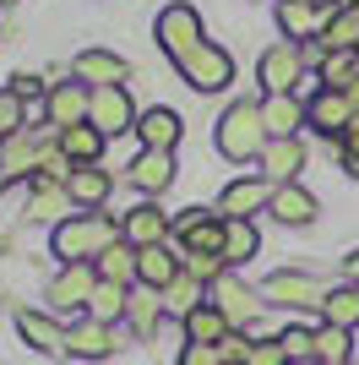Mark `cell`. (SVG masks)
Listing matches in <instances>:
<instances>
[{"mask_svg":"<svg viewBox=\"0 0 359 365\" xmlns=\"http://www.w3.org/2000/svg\"><path fill=\"white\" fill-rule=\"evenodd\" d=\"M66 191H71V202H82V207H98V202L109 197V175L98 164H76L71 180H66Z\"/></svg>","mask_w":359,"mask_h":365,"instance_id":"obj_28","label":"cell"},{"mask_svg":"<svg viewBox=\"0 0 359 365\" xmlns=\"http://www.w3.org/2000/svg\"><path fill=\"white\" fill-rule=\"evenodd\" d=\"M136 137L147 142L152 153H175V142H180V115H175V109H147V115L136 120Z\"/></svg>","mask_w":359,"mask_h":365,"instance_id":"obj_23","label":"cell"},{"mask_svg":"<svg viewBox=\"0 0 359 365\" xmlns=\"http://www.w3.org/2000/svg\"><path fill=\"white\" fill-rule=\"evenodd\" d=\"M272 142L267 120H261V104H229L224 120H218V153L245 164V158H261Z\"/></svg>","mask_w":359,"mask_h":365,"instance_id":"obj_2","label":"cell"},{"mask_svg":"<svg viewBox=\"0 0 359 365\" xmlns=\"http://www.w3.org/2000/svg\"><path fill=\"white\" fill-rule=\"evenodd\" d=\"M212 305H218L229 322H251L256 311H261V300H256L239 278H218V284H212Z\"/></svg>","mask_w":359,"mask_h":365,"instance_id":"obj_24","label":"cell"},{"mask_svg":"<svg viewBox=\"0 0 359 365\" xmlns=\"http://www.w3.org/2000/svg\"><path fill=\"white\" fill-rule=\"evenodd\" d=\"M261 120H267L272 142H278V137H294L299 125L311 120V109L299 104L294 93H267V104H261Z\"/></svg>","mask_w":359,"mask_h":365,"instance_id":"obj_16","label":"cell"},{"mask_svg":"<svg viewBox=\"0 0 359 365\" xmlns=\"http://www.w3.org/2000/svg\"><path fill=\"white\" fill-rule=\"evenodd\" d=\"M60 153L71 158V164H98V153H104V131L98 125H71V131H60Z\"/></svg>","mask_w":359,"mask_h":365,"instance_id":"obj_27","label":"cell"},{"mask_svg":"<svg viewBox=\"0 0 359 365\" xmlns=\"http://www.w3.org/2000/svg\"><path fill=\"white\" fill-rule=\"evenodd\" d=\"M16 333H22L28 349H44V354L66 349V327H60L55 317H44V311H16Z\"/></svg>","mask_w":359,"mask_h":365,"instance_id":"obj_18","label":"cell"},{"mask_svg":"<svg viewBox=\"0 0 359 365\" xmlns=\"http://www.w3.org/2000/svg\"><path fill=\"white\" fill-rule=\"evenodd\" d=\"M316 365H348V333L343 327H316Z\"/></svg>","mask_w":359,"mask_h":365,"instance_id":"obj_34","label":"cell"},{"mask_svg":"<svg viewBox=\"0 0 359 365\" xmlns=\"http://www.w3.org/2000/svg\"><path fill=\"white\" fill-rule=\"evenodd\" d=\"M164 300H169V305H180V311H196V305H202V278L180 273L175 284H169V289H164Z\"/></svg>","mask_w":359,"mask_h":365,"instance_id":"obj_36","label":"cell"},{"mask_svg":"<svg viewBox=\"0 0 359 365\" xmlns=\"http://www.w3.org/2000/svg\"><path fill=\"white\" fill-rule=\"evenodd\" d=\"M180 273H185V267H180V257L169 251V245H147V251L136 257V278H142V284H147L152 294H164Z\"/></svg>","mask_w":359,"mask_h":365,"instance_id":"obj_19","label":"cell"},{"mask_svg":"<svg viewBox=\"0 0 359 365\" xmlns=\"http://www.w3.org/2000/svg\"><path fill=\"white\" fill-rule=\"evenodd\" d=\"M256 229H251V218H229V240H224V262L234 267V262H251L256 257Z\"/></svg>","mask_w":359,"mask_h":365,"instance_id":"obj_32","label":"cell"},{"mask_svg":"<svg viewBox=\"0 0 359 365\" xmlns=\"http://www.w3.org/2000/svg\"><path fill=\"white\" fill-rule=\"evenodd\" d=\"M125 311H131V322H136V333H152V322H158V311H164V300H158V294H131V305H125Z\"/></svg>","mask_w":359,"mask_h":365,"instance_id":"obj_38","label":"cell"},{"mask_svg":"<svg viewBox=\"0 0 359 365\" xmlns=\"http://www.w3.org/2000/svg\"><path fill=\"white\" fill-rule=\"evenodd\" d=\"M152 33H158V44H164L175 61H185L196 44H207V38H202V11H196L191 0H169L164 11H158V22H152Z\"/></svg>","mask_w":359,"mask_h":365,"instance_id":"obj_3","label":"cell"},{"mask_svg":"<svg viewBox=\"0 0 359 365\" xmlns=\"http://www.w3.org/2000/svg\"><path fill=\"white\" fill-rule=\"evenodd\" d=\"M120 235H125V245L147 251V245H164L169 240V218H164L158 202H142V207H131V213L120 218Z\"/></svg>","mask_w":359,"mask_h":365,"instance_id":"obj_12","label":"cell"},{"mask_svg":"<svg viewBox=\"0 0 359 365\" xmlns=\"http://www.w3.org/2000/svg\"><path fill=\"white\" fill-rule=\"evenodd\" d=\"M343 169H348V175L359 180V120L343 131Z\"/></svg>","mask_w":359,"mask_h":365,"instance_id":"obj_42","label":"cell"},{"mask_svg":"<svg viewBox=\"0 0 359 365\" xmlns=\"http://www.w3.org/2000/svg\"><path fill=\"white\" fill-rule=\"evenodd\" d=\"M224 240H229V218L224 213H185L180 218V245L185 257H224Z\"/></svg>","mask_w":359,"mask_h":365,"instance_id":"obj_5","label":"cell"},{"mask_svg":"<svg viewBox=\"0 0 359 365\" xmlns=\"http://www.w3.org/2000/svg\"><path fill=\"white\" fill-rule=\"evenodd\" d=\"M136 257H142V251L120 240V245H109V251L93 262V267H98V278H104V284H120V289H131V284H142V278H136Z\"/></svg>","mask_w":359,"mask_h":365,"instance_id":"obj_25","label":"cell"},{"mask_svg":"<svg viewBox=\"0 0 359 365\" xmlns=\"http://www.w3.org/2000/svg\"><path fill=\"white\" fill-rule=\"evenodd\" d=\"M98 284H104V278H98L93 262H71V267L49 284V300H55V311H88L93 294H98Z\"/></svg>","mask_w":359,"mask_h":365,"instance_id":"obj_7","label":"cell"},{"mask_svg":"<svg viewBox=\"0 0 359 365\" xmlns=\"http://www.w3.org/2000/svg\"><path fill=\"white\" fill-rule=\"evenodd\" d=\"M180 66V76H185V82H191L196 93H218V88H229V82H234V61H229V49L224 44H196L191 55H185V61H175Z\"/></svg>","mask_w":359,"mask_h":365,"instance_id":"obj_4","label":"cell"},{"mask_svg":"<svg viewBox=\"0 0 359 365\" xmlns=\"http://www.w3.org/2000/svg\"><path fill=\"white\" fill-rule=\"evenodd\" d=\"M245 365H288V354H283L278 338H261V344H251V360Z\"/></svg>","mask_w":359,"mask_h":365,"instance_id":"obj_40","label":"cell"},{"mask_svg":"<svg viewBox=\"0 0 359 365\" xmlns=\"http://www.w3.org/2000/svg\"><path fill=\"white\" fill-rule=\"evenodd\" d=\"M44 109H49V125H55V131L88 125V115H93V88H88V82H55V88H49V98H44Z\"/></svg>","mask_w":359,"mask_h":365,"instance_id":"obj_8","label":"cell"},{"mask_svg":"<svg viewBox=\"0 0 359 365\" xmlns=\"http://www.w3.org/2000/svg\"><path fill=\"white\" fill-rule=\"evenodd\" d=\"M180 365H224V354L212 349V344H185V354H180Z\"/></svg>","mask_w":359,"mask_h":365,"instance_id":"obj_41","label":"cell"},{"mask_svg":"<svg viewBox=\"0 0 359 365\" xmlns=\"http://www.w3.org/2000/svg\"><path fill=\"white\" fill-rule=\"evenodd\" d=\"M120 349V333L115 322H71L66 327V354H76V360H104V354Z\"/></svg>","mask_w":359,"mask_h":365,"instance_id":"obj_10","label":"cell"},{"mask_svg":"<svg viewBox=\"0 0 359 365\" xmlns=\"http://www.w3.org/2000/svg\"><path fill=\"white\" fill-rule=\"evenodd\" d=\"M125 235H120V224L115 218H104V213H71L66 224L55 229V257L71 267V262H98L109 251V245H120Z\"/></svg>","mask_w":359,"mask_h":365,"instance_id":"obj_1","label":"cell"},{"mask_svg":"<svg viewBox=\"0 0 359 365\" xmlns=\"http://www.w3.org/2000/svg\"><path fill=\"white\" fill-rule=\"evenodd\" d=\"M76 82H88V88H120V76H125V61L109 55V49H82L71 61Z\"/></svg>","mask_w":359,"mask_h":365,"instance_id":"obj_14","label":"cell"},{"mask_svg":"<svg viewBox=\"0 0 359 365\" xmlns=\"http://www.w3.org/2000/svg\"><path fill=\"white\" fill-rule=\"evenodd\" d=\"M299 169H305V148H299V137H278L267 142V153H261V175L278 185L299 180Z\"/></svg>","mask_w":359,"mask_h":365,"instance_id":"obj_15","label":"cell"},{"mask_svg":"<svg viewBox=\"0 0 359 365\" xmlns=\"http://www.w3.org/2000/svg\"><path fill=\"white\" fill-rule=\"evenodd\" d=\"M327 16L316 0H278V22H283L288 38H311V33H327Z\"/></svg>","mask_w":359,"mask_h":365,"instance_id":"obj_21","label":"cell"},{"mask_svg":"<svg viewBox=\"0 0 359 365\" xmlns=\"http://www.w3.org/2000/svg\"><path fill=\"white\" fill-rule=\"evenodd\" d=\"M125 305H131V289H120V284H98L88 317L93 322H115V317H125Z\"/></svg>","mask_w":359,"mask_h":365,"instance_id":"obj_35","label":"cell"},{"mask_svg":"<svg viewBox=\"0 0 359 365\" xmlns=\"http://www.w3.org/2000/svg\"><path fill=\"white\" fill-rule=\"evenodd\" d=\"M6 180H11V175H6V169H0V191H6Z\"/></svg>","mask_w":359,"mask_h":365,"instance_id":"obj_44","label":"cell"},{"mask_svg":"<svg viewBox=\"0 0 359 365\" xmlns=\"http://www.w3.org/2000/svg\"><path fill=\"white\" fill-rule=\"evenodd\" d=\"M278 344H283L288 360H316V333H311V327H283Z\"/></svg>","mask_w":359,"mask_h":365,"instance_id":"obj_37","label":"cell"},{"mask_svg":"<svg viewBox=\"0 0 359 365\" xmlns=\"http://www.w3.org/2000/svg\"><path fill=\"white\" fill-rule=\"evenodd\" d=\"M299 82V49L294 44H272L261 55V88L267 93H294Z\"/></svg>","mask_w":359,"mask_h":365,"instance_id":"obj_17","label":"cell"},{"mask_svg":"<svg viewBox=\"0 0 359 365\" xmlns=\"http://www.w3.org/2000/svg\"><path fill=\"white\" fill-rule=\"evenodd\" d=\"M88 120L98 125L104 137H109V131L120 137V131H136L142 115L131 109V93H125V88H93V115H88Z\"/></svg>","mask_w":359,"mask_h":365,"instance_id":"obj_11","label":"cell"},{"mask_svg":"<svg viewBox=\"0 0 359 365\" xmlns=\"http://www.w3.org/2000/svg\"><path fill=\"white\" fill-rule=\"evenodd\" d=\"M11 93H16V98H22V104H33V98H44V82L22 71V76H11Z\"/></svg>","mask_w":359,"mask_h":365,"instance_id":"obj_43","label":"cell"},{"mask_svg":"<svg viewBox=\"0 0 359 365\" xmlns=\"http://www.w3.org/2000/svg\"><path fill=\"white\" fill-rule=\"evenodd\" d=\"M321 311H327V322H332V327L354 333V327H359V284H354V289H332Z\"/></svg>","mask_w":359,"mask_h":365,"instance_id":"obj_31","label":"cell"},{"mask_svg":"<svg viewBox=\"0 0 359 365\" xmlns=\"http://www.w3.org/2000/svg\"><path fill=\"white\" fill-rule=\"evenodd\" d=\"M272 191H278V185H267V180H234V185H224L218 213L224 218H251L256 207H272Z\"/></svg>","mask_w":359,"mask_h":365,"instance_id":"obj_13","label":"cell"},{"mask_svg":"<svg viewBox=\"0 0 359 365\" xmlns=\"http://www.w3.org/2000/svg\"><path fill=\"white\" fill-rule=\"evenodd\" d=\"M305 109H311V125H316V131H327V137H332V131L343 137L348 125L359 120V98H354V93H338V88H321Z\"/></svg>","mask_w":359,"mask_h":365,"instance_id":"obj_9","label":"cell"},{"mask_svg":"<svg viewBox=\"0 0 359 365\" xmlns=\"http://www.w3.org/2000/svg\"><path fill=\"white\" fill-rule=\"evenodd\" d=\"M261 294H267L272 305H288V311H311V305H327V284L311 273H272L267 284H261Z\"/></svg>","mask_w":359,"mask_h":365,"instance_id":"obj_6","label":"cell"},{"mask_svg":"<svg viewBox=\"0 0 359 365\" xmlns=\"http://www.w3.org/2000/svg\"><path fill=\"white\" fill-rule=\"evenodd\" d=\"M131 185H136V191H147V197L169 191V185H175V158H169V153L142 148V158L131 164Z\"/></svg>","mask_w":359,"mask_h":365,"instance_id":"obj_20","label":"cell"},{"mask_svg":"<svg viewBox=\"0 0 359 365\" xmlns=\"http://www.w3.org/2000/svg\"><path fill=\"white\" fill-rule=\"evenodd\" d=\"M38 158H44V148H38L28 131H16V137L0 142V169H6V175H28V169H38Z\"/></svg>","mask_w":359,"mask_h":365,"instance_id":"obj_29","label":"cell"},{"mask_svg":"<svg viewBox=\"0 0 359 365\" xmlns=\"http://www.w3.org/2000/svg\"><path fill=\"white\" fill-rule=\"evenodd\" d=\"M327 44L332 49H359V6H343V11L327 16Z\"/></svg>","mask_w":359,"mask_h":365,"instance_id":"obj_33","label":"cell"},{"mask_svg":"<svg viewBox=\"0 0 359 365\" xmlns=\"http://www.w3.org/2000/svg\"><path fill=\"white\" fill-rule=\"evenodd\" d=\"M66 207H71V191L60 180H38V175H33V213L28 218H60Z\"/></svg>","mask_w":359,"mask_h":365,"instance_id":"obj_30","label":"cell"},{"mask_svg":"<svg viewBox=\"0 0 359 365\" xmlns=\"http://www.w3.org/2000/svg\"><path fill=\"white\" fill-rule=\"evenodd\" d=\"M22 109H28V104H22V98H16L11 88L0 93V142H6V137H16V131H22Z\"/></svg>","mask_w":359,"mask_h":365,"instance_id":"obj_39","label":"cell"},{"mask_svg":"<svg viewBox=\"0 0 359 365\" xmlns=\"http://www.w3.org/2000/svg\"><path fill=\"white\" fill-rule=\"evenodd\" d=\"M272 213H278V224H311L316 218V197L299 180H288V185L272 191Z\"/></svg>","mask_w":359,"mask_h":365,"instance_id":"obj_26","label":"cell"},{"mask_svg":"<svg viewBox=\"0 0 359 365\" xmlns=\"http://www.w3.org/2000/svg\"><path fill=\"white\" fill-rule=\"evenodd\" d=\"M229 327H234V322H229L212 300H202L196 311H185V338H191V344H212V349H218L229 338Z\"/></svg>","mask_w":359,"mask_h":365,"instance_id":"obj_22","label":"cell"}]
</instances>
